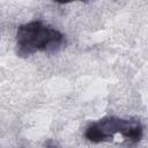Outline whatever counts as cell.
I'll return each instance as SVG.
<instances>
[{
	"instance_id": "cell-1",
	"label": "cell",
	"mask_w": 148,
	"mask_h": 148,
	"mask_svg": "<svg viewBox=\"0 0 148 148\" xmlns=\"http://www.w3.org/2000/svg\"><path fill=\"white\" fill-rule=\"evenodd\" d=\"M64 43L62 32L39 20L22 24L16 31V52L20 57H29L38 51L54 53Z\"/></svg>"
},
{
	"instance_id": "cell-2",
	"label": "cell",
	"mask_w": 148,
	"mask_h": 148,
	"mask_svg": "<svg viewBox=\"0 0 148 148\" xmlns=\"http://www.w3.org/2000/svg\"><path fill=\"white\" fill-rule=\"evenodd\" d=\"M117 133H120L132 143H136L143 136V127L138 120L106 117L92 123L87 128L84 136L90 142L98 143L112 140L114 134Z\"/></svg>"
},
{
	"instance_id": "cell-3",
	"label": "cell",
	"mask_w": 148,
	"mask_h": 148,
	"mask_svg": "<svg viewBox=\"0 0 148 148\" xmlns=\"http://www.w3.org/2000/svg\"><path fill=\"white\" fill-rule=\"evenodd\" d=\"M45 146H46V148H58L57 145H56L52 140H47V141L45 142Z\"/></svg>"
}]
</instances>
